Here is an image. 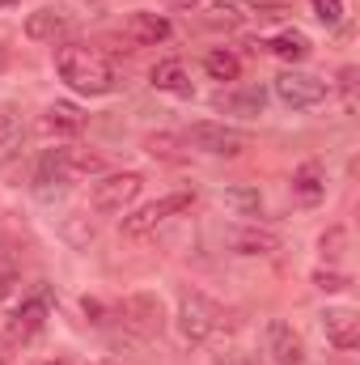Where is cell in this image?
Returning a JSON list of instances; mask_svg holds the SVG:
<instances>
[{"instance_id": "obj_1", "label": "cell", "mask_w": 360, "mask_h": 365, "mask_svg": "<svg viewBox=\"0 0 360 365\" xmlns=\"http://www.w3.org/2000/svg\"><path fill=\"white\" fill-rule=\"evenodd\" d=\"M55 73L60 81H68L85 98H102L115 90V68L102 51H93L90 43H60L55 47Z\"/></svg>"}, {"instance_id": "obj_2", "label": "cell", "mask_w": 360, "mask_h": 365, "mask_svg": "<svg viewBox=\"0 0 360 365\" xmlns=\"http://www.w3.org/2000/svg\"><path fill=\"white\" fill-rule=\"evenodd\" d=\"M225 327V310L212 302V297H203V293H195V289H182L179 293V331L186 344H203L208 336H216Z\"/></svg>"}, {"instance_id": "obj_3", "label": "cell", "mask_w": 360, "mask_h": 365, "mask_svg": "<svg viewBox=\"0 0 360 365\" xmlns=\"http://www.w3.org/2000/svg\"><path fill=\"white\" fill-rule=\"evenodd\" d=\"M182 145H186V149H199V153H208V158H238V153L250 149V136H246L242 128L203 119V123H191V128L182 132Z\"/></svg>"}, {"instance_id": "obj_4", "label": "cell", "mask_w": 360, "mask_h": 365, "mask_svg": "<svg viewBox=\"0 0 360 365\" xmlns=\"http://www.w3.org/2000/svg\"><path fill=\"white\" fill-rule=\"evenodd\" d=\"M191 204H195V191H170V195H162V200L136 208L132 217H123L119 230H123V238H144V234H153L157 225H166L170 217H182Z\"/></svg>"}, {"instance_id": "obj_5", "label": "cell", "mask_w": 360, "mask_h": 365, "mask_svg": "<svg viewBox=\"0 0 360 365\" xmlns=\"http://www.w3.org/2000/svg\"><path fill=\"white\" fill-rule=\"evenodd\" d=\"M144 179L136 170H123V175H102V179L90 187V204L97 212H123L136 195H140Z\"/></svg>"}, {"instance_id": "obj_6", "label": "cell", "mask_w": 360, "mask_h": 365, "mask_svg": "<svg viewBox=\"0 0 360 365\" xmlns=\"http://www.w3.org/2000/svg\"><path fill=\"white\" fill-rule=\"evenodd\" d=\"M327 93H331V86L318 81V77H309V73H292L288 68V73L275 77V98L284 106H292V110H309V106L327 102Z\"/></svg>"}, {"instance_id": "obj_7", "label": "cell", "mask_w": 360, "mask_h": 365, "mask_svg": "<svg viewBox=\"0 0 360 365\" xmlns=\"http://www.w3.org/2000/svg\"><path fill=\"white\" fill-rule=\"evenodd\" d=\"M47 314H51V293H47V289L21 297V302L13 306V314H9V340H13V344H17V340H34V336L43 331Z\"/></svg>"}, {"instance_id": "obj_8", "label": "cell", "mask_w": 360, "mask_h": 365, "mask_svg": "<svg viewBox=\"0 0 360 365\" xmlns=\"http://www.w3.org/2000/svg\"><path fill=\"white\" fill-rule=\"evenodd\" d=\"M119 319H123L132 331H140V336H162V327H166V310H162V302H157L153 293H132V297H123Z\"/></svg>"}, {"instance_id": "obj_9", "label": "cell", "mask_w": 360, "mask_h": 365, "mask_svg": "<svg viewBox=\"0 0 360 365\" xmlns=\"http://www.w3.org/2000/svg\"><path fill=\"white\" fill-rule=\"evenodd\" d=\"M68 30H73V21H68V13L64 9H34L30 17H26V38L30 43H64L68 38Z\"/></svg>"}, {"instance_id": "obj_10", "label": "cell", "mask_w": 360, "mask_h": 365, "mask_svg": "<svg viewBox=\"0 0 360 365\" xmlns=\"http://www.w3.org/2000/svg\"><path fill=\"white\" fill-rule=\"evenodd\" d=\"M322 336H327L339 353H352V349L360 344L356 310H327V314H322Z\"/></svg>"}, {"instance_id": "obj_11", "label": "cell", "mask_w": 360, "mask_h": 365, "mask_svg": "<svg viewBox=\"0 0 360 365\" xmlns=\"http://www.w3.org/2000/svg\"><path fill=\"white\" fill-rule=\"evenodd\" d=\"M268 349L275 365H301L305 361V344H301V336L284 323V319H271L268 323Z\"/></svg>"}, {"instance_id": "obj_12", "label": "cell", "mask_w": 360, "mask_h": 365, "mask_svg": "<svg viewBox=\"0 0 360 365\" xmlns=\"http://www.w3.org/2000/svg\"><path fill=\"white\" fill-rule=\"evenodd\" d=\"M123 34H127L136 47H157V43L170 38V21H166L162 13H132V17L123 21Z\"/></svg>"}, {"instance_id": "obj_13", "label": "cell", "mask_w": 360, "mask_h": 365, "mask_svg": "<svg viewBox=\"0 0 360 365\" xmlns=\"http://www.w3.org/2000/svg\"><path fill=\"white\" fill-rule=\"evenodd\" d=\"M229 247L238 255H275L280 251V234L268 230V225H238L229 234Z\"/></svg>"}, {"instance_id": "obj_14", "label": "cell", "mask_w": 360, "mask_h": 365, "mask_svg": "<svg viewBox=\"0 0 360 365\" xmlns=\"http://www.w3.org/2000/svg\"><path fill=\"white\" fill-rule=\"evenodd\" d=\"M81 128H85V115H81L77 102H51L43 110V132L47 136H77Z\"/></svg>"}, {"instance_id": "obj_15", "label": "cell", "mask_w": 360, "mask_h": 365, "mask_svg": "<svg viewBox=\"0 0 360 365\" xmlns=\"http://www.w3.org/2000/svg\"><path fill=\"white\" fill-rule=\"evenodd\" d=\"M292 195H297L301 204L327 200V170H322V162H301V166H297V175H292Z\"/></svg>"}, {"instance_id": "obj_16", "label": "cell", "mask_w": 360, "mask_h": 365, "mask_svg": "<svg viewBox=\"0 0 360 365\" xmlns=\"http://www.w3.org/2000/svg\"><path fill=\"white\" fill-rule=\"evenodd\" d=\"M153 86L162 93H174V98H191L195 93V86H191V77H186V68H182L179 60H162L153 68Z\"/></svg>"}, {"instance_id": "obj_17", "label": "cell", "mask_w": 360, "mask_h": 365, "mask_svg": "<svg viewBox=\"0 0 360 365\" xmlns=\"http://www.w3.org/2000/svg\"><path fill=\"white\" fill-rule=\"evenodd\" d=\"M268 51L275 60H284V64H301V60L309 56V38H305L301 30H280L268 43Z\"/></svg>"}, {"instance_id": "obj_18", "label": "cell", "mask_w": 360, "mask_h": 365, "mask_svg": "<svg viewBox=\"0 0 360 365\" xmlns=\"http://www.w3.org/2000/svg\"><path fill=\"white\" fill-rule=\"evenodd\" d=\"M203 73H208L212 81H238V77H242V60H238L229 47H212V51L203 56Z\"/></svg>"}, {"instance_id": "obj_19", "label": "cell", "mask_w": 360, "mask_h": 365, "mask_svg": "<svg viewBox=\"0 0 360 365\" xmlns=\"http://www.w3.org/2000/svg\"><path fill=\"white\" fill-rule=\"evenodd\" d=\"M64 179H68L64 149H47V153H43V162H38V175H34L38 191H51V182H64Z\"/></svg>"}, {"instance_id": "obj_20", "label": "cell", "mask_w": 360, "mask_h": 365, "mask_svg": "<svg viewBox=\"0 0 360 365\" xmlns=\"http://www.w3.org/2000/svg\"><path fill=\"white\" fill-rule=\"evenodd\" d=\"M263 102H268V93L259 90V86H246L242 93H221V98H216V106H225V110H242V115H259Z\"/></svg>"}, {"instance_id": "obj_21", "label": "cell", "mask_w": 360, "mask_h": 365, "mask_svg": "<svg viewBox=\"0 0 360 365\" xmlns=\"http://www.w3.org/2000/svg\"><path fill=\"white\" fill-rule=\"evenodd\" d=\"M225 200H229L242 217H259V208H263L259 187H229V191H225Z\"/></svg>"}, {"instance_id": "obj_22", "label": "cell", "mask_w": 360, "mask_h": 365, "mask_svg": "<svg viewBox=\"0 0 360 365\" xmlns=\"http://www.w3.org/2000/svg\"><path fill=\"white\" fill-rule=\"evenodd\" d=\"M318 251H322V259H327V264H339V259H344V251H348V230H344V225H331V230L318 238Z\"/></svg>"}, {"instance_id": "obj_23", "label": "cell", "mask_w": 360, "mask_h": 365, "mask_svg": "<svg viewBox=\"0 0 360 365\" xmlns=\"http://www.w3.org/2000/svg\"><path fill=\"white\" fill-rule=\"evenodd\" d=\"M64 162H68V175H102L106 170V162L85 149H64Z\"/></svg>"}, {"instance_id": "obj_24", "label": "cell", "mask_w": 360, "mask_h": 365, "mask_svg": "<svg viewBox=\"0 0 360 365\" xmlns=\"http://www.w3.org/2000/svg\"><path fill=\"white\" fill-rule=\"evenodd\" d=\"M179 136H170V132H157V136H149L144 140V149L153 153V158H166V162H179Z\"/></svg>"}, {"instance_id": "obj_25", "label": "cell", "mask_w": 360, "mask_h": 365, "mask_svg": "<svg viewBox=\"0 0 360 365\" xmlns=\"http://www.w3.org/2000/svg\"><path fill=\"white\" fill-rule=\"evenodd\" d=\"M246 21V13L238 9V4H212V13H208V26H225V30H233V26H242Z\"/></svg>"}, {"instance_id": "obj_26", "label": "cell", "mask_w": 360, "mask_h": 365, "mask_svg": "<svg viewBox=\"0 0 360 365\" xmlns=\"http://www.w3.org/2000/svg\"><path fill=\"white\" fill-rule=\"evenodd\" d=\"M314 284H318L322 293H344V289L352 284V276L335 272V268H318V272H314Z\"/></svg>"}, {"instance_id": "obj_27", "label": "cell", "mask_w": 360, "mask_h": 365, "mask_svg": "<svg viewBox=\"0 0 360 365\" xmlns=\"http://www.w3.org/2000/svg\"><path fill=\"white\" fill-rule=\"evenodd\" d=\"M314 4V17L322 26H339L344 21V0H309Z\"/></svg>"}, {"instance_id": "obj_28", "label": "cell", "mask_w": 360, "mask_h": 365, "mask_svg": "<svg viewBox=\"0 0 360 365\" xmlns=\"http://www.w3.org/2000/svg\"><path fill=\"white\" fill-rule=\"evenodd\" d=\"M13 136H17V128H13V119H9V115L0 110V153H4L9 145H13Z\"/></svg>"}, {"instance_id": "obj_29", "label": "cell", "mask_w": 360, "mask_h": 365, "mask_svg": "<svg viewBox=\"0 0 360 365\" xmlns=\"http://www.w3.org/2000/svg\"><path fill=\"white\" fill-rule=\"evenodd\" d=\"M9 289H13V268H9V264L0 259V297H4Z\"/></svg>"}, {"instance_id": "obj_30", "label": "cell", "mask_w": 360, "mask_h": 365, "mask_svg": "<svg viewBox=\"0 0 360 365\" xmlns=\"http://www.w3.org/2000/svg\"><path fill=\"white\" fill-rule=\"evenodd\" d=\"M166 4H170V9H179V13H191V9H199L203 0H166Z\"/></svg>"}, {"instance_id": "obj_31", "label": "cell", "mask_w": 360, "mask_h": 365, "mask_svg": "<svg viewBox=\"0 0 360 365\" xmlns=\"http://www.w3.org/2000/svg\"><path fill=\"white\" fill-rule=\"evenodd\" d=\"M9 344H13V340H9V336H4V340H0V365L9 361Z\"/></svg>"}, {"instance_id": "obj_32", "label": "cell", "mask_w": 360, "mask_h": 365, "mask_svg": "<svg viewBox=\"0 0 360 365\" xmlns=\"http://www.w3.org/2000/svg\"><path fill=\"white\" fill-rule=\"evenodd\" d=\"M9 68V47H0V73Z\"/></svg>"}, {"instance_id": "obj_33", "label": "cell", "mask_w": 360, "mask_h": 365, "mask_svg": "<svg viewBox=\"0 0 360 365\" xmlns=\"http://www.w3.org/2000/svg\"><path fill=\"white\" fill-rule=\"evenodd\" d=\"M0 4H17V0H0Z\"/></svg>"}]
</instances>
